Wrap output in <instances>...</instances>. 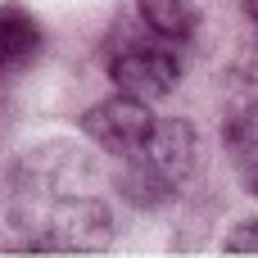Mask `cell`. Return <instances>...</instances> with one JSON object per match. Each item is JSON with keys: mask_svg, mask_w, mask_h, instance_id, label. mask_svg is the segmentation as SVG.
Listing matches in <instances>:
<instances>
[{"mask_svg": "<svg viewBox=\"0 0 258 258\" xmlns=\"http://www.w3.org/2000/svg\"><path fill=\"white\" fill-rule=\"evenodd\" d=\"M222 254H254L258 258V218H245L231 227V236L222 240Z\"/></svg>", "mask_w": 258, "mask_h": 258, "instance_id": "cell-8", "label": "cell"}, {"mask_svg": "<svg viewBox=\"0 0 258 258\" xmlns=\"http://www.w3.org/2000/svg\"><path fill=\"white\" fill-rule=\"evenodd\" d=\"M200 163V136L186 118H154L150 136L118 159V195L132 209H168L181 200Z\"/></svg>", "mask_w": 258, "mask_h": 258, "instance_id": "cell-2", "label": "cell"}, {"mask_svg": "<svg viewBox=\"0 0 258 258\" xmlns=\"http://www.w3.org/2000/svg\"><path fill=\"white\" fill-rule=\"evenodd\" d=\"M222 150L236 168L245 195L258 200V86H236L222 118Z\"/></svg>", "mask_w": 258, "mask_h": 258, "instance_id": "cell-5", "label": "cell"}, {"mask_svg": "<svg viewBox=\"0 0 258 258\" xmlns=\"http://www.w3.org/2000/svg\"><path fill=\"white\" fill-rule=\"evenodd\" d=\"M41 23L23 9V5H0V82L14 77L18 68H27L41 50Z\"/></svg>", "mask_w": 258, "mask_h": 258, "instance_id": "cell-6", "label": "cell"}, {"mask_svg": "<svg viewBox=\"0 0 258 258\" xmlns=\"http://www.w3.org/2000/svg\"><path fill=\"white\" fill-rule=\"evenodd\" d=\"M132 5H136V23L168 41H190L204 23L200 0H132Z\"/></svg>", "mask_w": 258, "mask_h": 258, "instance_id": "cell-7", "label": "cell"}, {"mask_svg": "<svg viewBox=\"0 0 258 258\" xmlns=\"http://www.w3.org/2000/svg\"><path fill=\"white\" fill-rule=\"evenodd\" d=\"M104 68H109V82L118 91L154 100V95H168L181 82V73H186V41H168V36H159L150 27L127 32L109 50Z\"/></svg>", "mask_w": 258, "mask_h": 258, "instance_id": "cell-3", "label": "cell"}, {"mask_svg": "<svg viewBox=\"0 0 258 258\" xmlns=\"http://www.w3.org/2000/svg\"><path fill=\"white\" fill-rule=\"evenodd\" d=\"M14 227L23 249L36 254H91L113 236V213L100 195L91 154L50 141L18 159L14 168Z\"/></svg>", "mask_w": 258, "mask_h": 258, "instance_id": "cell-1", "label": "cell"}, {"mask_svg": "<svg viewBox=\"0 0 258 258\" xmlns=\"http://www.w3.org/2000/svg\"><path fill=\"white\" fill-rule=\"evenodd\" d=\"M150 127H154L150 100L127 95V91H118V95H109V100H100V104H91V109L82 113V132H86L104 154H113V159L132 154V150L150 136Z\"/></svg>", "mask_w": 258, "mask_h": 258, "instance_id": "cell-4", "label": "cell"}, {"mask_svg": "<svg viewBox=\"0 0 258 258\" xmlns=\"http://www.w3.org/2000/svg\"><path fill=\"white\" fill-rule=\"evenodd\" d=\"M240 5H245V14H249V23L258 27V0H240Z\"/></svg>", "mask_w": 258, "mask_h": 258, "instance_id": "cell-9", "label": "cell"}]
</instances>
